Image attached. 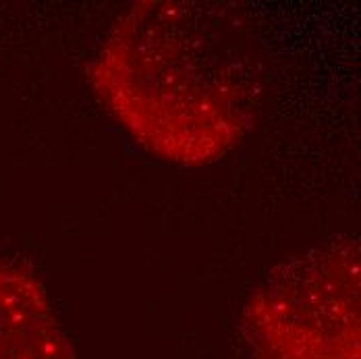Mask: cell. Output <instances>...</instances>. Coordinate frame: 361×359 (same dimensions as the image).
I'll return each mask as SVG.
<instances>
[{"label": "cell", "mask_w": 361, "mask_h": 359, "mask_svg": "<svg viewBox=\"0 0 361 359\" xmlns=\"http://www.w3.org/2000/svg\"><path fill=\"white\" fill-rule=\"evenodd\" d=\"M44 318L36 291L0 268V359H61L54 328Z\"/></svg>", "instance_id": "6da1fadb"}]
</instances>
